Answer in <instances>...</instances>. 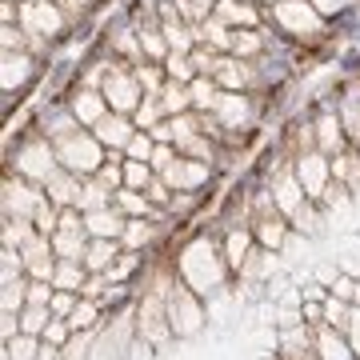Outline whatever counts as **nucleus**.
<instances>
[{
    "mask_svg": "<svg viewBox=\"0 0 360 360\" xmlns=\"http://www.w3.org/2000/svg\"><path fill=\"white\" fill-rule=\"evenodd\" d=\"M84 124H77V129L60 132V136H52V148H56V160H60V168H68V172H77V176H96L101 172V165L108 160V153H104V144L96 141V132H80Z\"/></svg>",
    "mask_w": 360,
    "mask_h": 360,
    "instance_id": "obj_1",
    "label": "nucleus"
},
{
    "mask_svg": "<svg viewBox=\"0 0 360 360\" xmlns=\"http://www.w3.org/2000/svg\"><path fill=\"white\" fill-rule=\"evenodd\" d=\"M272 20L281 32L296 40H321L324 37V16L312 8V0H276L272 4Z\"/></svg>",
    "mask_w": 360,
    "mask_h": 360,
    "instance_id": "obj_2",
    "label": "nucleus"
},
{
    "mask_svg": "<svg viewBox=\"0 0 360 360\" xmlns=\"http://www.w3.org/2000/svg\"><path fill=\"white\" fill-rule=\"evenodd\" d=\"M141 80H136V72H132L124 60H112V65H104V80H101V92L104 101H108V108L112 112H124L132 116L136 108H141Z\"/></svg>",
    "mask_w": 360,
    "mask_h": 360,
    "instance_id": "obj_3",
    "label": "nucleus"
},
{
    "mask_svg": "<svg viewBox=\"0 0 360 360\" xmlns=\"http://www.w3.org/2000/svg\"><path fill=\"white\" fill-rule=\"evenodd\" d=\"M60 168V160H56V148L49 144V136H28L20 148H16V172L25 180H32V184H49V176Z\"/></svg>",
    "mask_w": 360,
    "mask_h": 360,
    "instance_id": "obj_4",
    "label": "nucleus"
},
{
    "mask_svg": "<svg viewBox=\"0 0 360 360\" xmlns=\"http://www.w3.org/2000/svg\"><path fill=\"white\" fill-rule=\"evenodd\" d=\"M165 300H168V321H172V333L176 336H193L205 321L200 312V292H193L184 281H172L165 288Z\"/></svg>",
    "mask_w": 360,
    "mask_h": 360,
    "instance_id": "obj_5",
    "label": "nucleus"
},
{
    "mask_svg": "<svg viewBox=\"0 0 360 360\" xmlns=\"http://www.w3.org/2000/svg\"><path fill=\"white\" fill-rule=\"evenodd\" d=\"M65 20L68 16L56 0H20V28L28 37H60Z\"/></svg>",
    "mask_w": 360,
    "mask_h": 360,
    "instance_id": "obj_6",
    "label": "nucleus"
},
{
    "mask_svg": "<svg viewBox=\"0 0 360 360\" xmlns=\"http://www.w3.org/2000/svg\"><path fill=\"white\" fill-rule=\"evenodd\" d=\"M136 328H141L144 345H165L172 333V321H168V300H165V288H153V292L141 300V321H136Z\"/></svg>",
    "mask_w": 360,
    "mask_h": 360,
    "instance_id": "obj_7",
    "label": "nucleus"
},
{
    "mask_svg": "<svg viewBox=\"0 0 360 360\" xmlns=\"http://www.w3.org/2000/svg\"><path fill=\"white\" fill-rule=\"evenodd\" d=\"M296 180L304 184L312 205H321L328 184H333V160H324V153H304L296 156Z\"/></svg>",
    "mask_w": 360,
    "mask_h": 360,
    "instance_id": "obj_8",
    "label": "nucleus"
},
{
    "mask_svg": "<svg viewBox=\"0 0 360 360\" xmlns=\"http://www.w3.org/2000/svg\"><path fill=\"white\" fill-rule=\"evenodd\" d=\"M156 176H165L172 184V193H200V184H208V160H193V156L176 153V160Z\"/></svg>",
    "mask_w": 360,
    "mask_h": 360,
    "instance_id": "obj_9",
    "label": "nucleus"
},
{
    "mask_svg": "<svg viewBox=\"0 0 360 360\" xmlns=\"http://www.w3.org/2000/svg\"><path fill=\"white\" fill-rule=\"evenodd\" d=\"M345 148H352V141H348V129H345V120H340V112H324L316 120V153L340 156Z\"/></svg>",
    "mask_w": 360,
    "mask_h": 360,
    "instance_id": "obj_10",
    "label": "nucleus"
},
{
    "mask_svg": "<svg viewBox=\"0 0 360 360\" xmlns=\"http://www.w3.org/2000/svg\"><path fill=\"white\" fill-rule=\"evenodd\" d=\"M281 360H321L316 340H312L309 324H284L281 333Z\"/></svg>",
    "mask_w": 360,
    "mask_h": 360,
    "instance_id": "obj_11",
    "label": "nucleus"
},
{
    "mask_svg": "<svg viewBox=\"0 0 360 360\" xmlns=\"http://www.w3.org/2000/svg\"><path fill=\"white\" fill-rule=\"evenodd\" d=\"M92 132H96V141H101L104 148H120V153H124L129 141H132V132H136V124H132L124 112H108Z\"/></svg>",
    "mask_w": 360,
    "mask_h": 360,
    "instance_id": "obj_12",
    "label": "nucleus"
},
{
    "mask_svg": "<svg viewBox=\"0 0 360 360\" xmlns=\"http://www.w3.org/2000/svg\"><path fill=\"white\" fill-rule=\"evenodd\" d=\"M212 16H217V20H224L229 28H257L260 25L257 0H217Z\"/></svg>",
    "mask_w": 360,
    "mask_h": 360,
    "instance_id": "obj_13",
    "label": "nucleus"
},
{
    "mask_svg": "<svg viewBox=\"0 0 360 360\" xmlns=\"http://www.w3.org/2000/svg\"><path fill=\"white\" fill-rule=\"evenodd\" d=\"M72 116H77L84 129H96L104 116H108V101H104L101 89H80L72 96Z\"/></svg>",
    "mask_w": 360,
    "mask_h": 360,
    "instance_id": "obj_14",
    "label": "nucleus"
},
{
    "mask_svg": "<svg viewBox=\"0 0 360 360\" xmlns=\"http://www.w3.org/2000/svg\"><path fill=\"white\" fill-rule=\"evenodd\" d=\"M80 180H84V176L68 172V168H56V172L49 176V184H44V196H49L52 205H60V208H77Z\"/></svg>",
    "mask_w": 360,
    "mask_h": 360,
    "instance_id": "obj_15",
    "label": "nucleus"
},
{
    "mask_svg": "<svg viewBox=\"0 0 360 360\" xmlns=\"http://www.w3.org/2000/svg\"><path fill=\"white\" fill-rule=\"evenodd\" d=\"M84 224H89V236H108V240H120L124 236V224L129 217L120 208H96V212H84Z\"/></svg>",
    "mask_w": 360,
    "mask_h": 360,
    "instance_id": "obj_16",
    "label": "nucleus"
},
{
    "mask_svg": "<svg viewBox=\"0 0 360 360\" xmlns=\"http://www.w3.org/2000/svg\"><path fill=\"white\" fill-rule=\"evenodd\" d=\"M224 92H240L248 89V80H252V68H248V60H240V56H232V52H224L220 56V68L217 77H212Z\"/></svg>",
    "mask_w": 360,
    "mask_h": 360,
    "instance_id": "obj_17",
    "label": "nucleus"
},
{
    "mask_svg": "<svg viewBox=\"0 0 360 360\" xmlns=\"http://www.w3.org/2000/svg\"><path fill=\"white\" fill-rule=\"evenodd\" d=\"M120 257V240H108V236H92L89 248H84V269L89 272H108V264Z\"/></svg>",
    "mask_w": 360,
    "mask_h": 360,
    "instance_id": "obj_18",
    "label": "nucleus"
},
{
    "mask_svg": "<svg viewBox=\"0 0 360 360\" xmlns=\"http://www.w3.org/2000/svg\"><path fill=\"white\" fill-rule=\"evenodd\" d=\"M156 96H160V108H165V116L193 112V92H188V84H180V80H165V89L156 92Z\"/></svg>",
    "mask_w": 360,
    "mask_h": 360,
    "instance_id": "obj_19",
    "label": "nucleus"
},
{
    "mask_svg": "<svg viewBox=\"0 0 360 360\" xmlns=\"http://www.w3.org/2000/svg\"><path fill=\"white\" fill-rule=\"evenodd\" d=\"M112 208H120L124 217H153L156 205L148 200V193H136V188H116L112 193Z\"/></svg>",
    "mask_w": 360,
    "mask_h": 360,
    "instance_id": "obj_20",
    "label": "nucleus"
},
{
    "mask_svg": "<svg viewBox=\"0 0 360 360\" xmlns=\"http://www.w3.org/2000/svg\"><path fill=\"white\" fill-rule=\"evenodd\" d=\"M248 240H252V236H248L245 229H232L229 236H224V269L229 272H240L245 260L252 257V252H248Z\"/></svg>",
    "mask_w": 360,
    "mask_h": 360,
    "instance_id": "obj_21",
    "label": "nucleus"
},
{
    "mask_svg": "<svg viewBox=\"0 0 360 360\" xmlns=\"http://www.w3.org/2000/svg\"><path fill=\"white\" fill-rule=\"evenodd\" d=\"M316 352H321V360H348V340L345 333H336L333 324H321V333H316Z\"/></svg>",
    "mask_w": 360,
    "mask_h": 360,
    "instance_id": "obj_22",
    "label": "nucleus"
},
{
    "mask_svg": "<svg viewBox=\"0 0 360 360\" xmlns=\"http://www.w3.org/2000/svg\"><path fill=\"white\" fill-rule=\"evenodd\" d=\"M89 281V269H84V260H56V276L52 284L56 288H68V292H80Z\"/></svg>",
    "mask_w": 360,
    "mask_h": 360,
    "instance_id": "obj_23",
    "label": "nucleus"
},
{
    "mask_svg": "<svg viewBox=\"0 0 360 360\" xmlns=\"http://www.w3.org/2000/svg\"><path fill=\"white\" fill-rule=\"evenodd\" d=\"M108 205H112V188H104L96 176H89V184L77 196V208L80 212H96V208H108Z\"/></svg>",
    "mask_w": 360,
    "mask_h": 360,
    "instance_id": "obj_24",
    "label": "nucleus"
},
{
    "mask_svg": "<svg viewBox=\"0 0 360 360\" xmlns=\"http://www.w3.org/2000/svg\"><path fill=\"white\" fill-rule=\"evenodd\" d=\"M32 72V56L28 52H4V89L13 92V84H25V77Z\"/></svg>",
    "mask_w": 360,
    "mask_h": 360,
    "instance_id": "obj_25",
    "label": "nucleus"
},
{
    "mask_svg": "<svg viewBox=\"0 0 360 360\" xmlns=\"http://www.w3.org/2000/svg\"><path fill=\"white\" fill-rule=\"evenodd\" d=\"M120 240H124V248H136V252H141L148 240H156V224L148 217H132L129 224H124V236H120Z\"/></svg>",
    "mask_w": 360,
    "mask_h": 360,
    "instance_id": "obj_26",
    "label": "nucleus"
},
{
    "mask_svg": "<svg viewBox=\"0 0 360 360\" xmlns=\"http://www.w3.org/2000/svg\"><path fill=\"white\" fill-rule=\"evenodd\" d=\"M188 92H193V108H200V112H208V108H217V101H220V84L212 77H196L193 84H188Z\"/></svg>",
    "mask_w": 360,
    "mask_h": 360,
    "instance_id": "obj_27",
    "label": "nucleus"
},
{
    "mask_svg": "<svg viewBox=\"0 0 360 360\" xmlns=\"http://www.w3.org/2000/svg\"><path fill=\"white\" fill-rule=\"evenodd\" d=\"M101 300H89V296H80V304L72 309V316H68V324H72V333H92L96 328V316H101Z\"/></svg>",
    "mask_w": 360,
    "mask_h": 360,
    "instance_id": "obj_28",
    "label": "nucleus"
},
{
    "mask_svg": "<svg viewBox=\"0 0 360 360\" xmlns=\"http://www.w3.org/2000/svg\"><path fill=\"white\" fill-rule=\"evenodd\" d=\"M136 269H141V252H136V248H124V252L108 264V272H104V276H108V284H124Z\"/></svg>",
    "mask_w": 360,
    "mask_h": 360,
    "instance_id": "obj_29",
    "label": "nucleus"
},
{
    "mask_svg": "<svg viewBox=\"0 0 360 360\" xmlns=\"http://www.w3.org/2000/svg\"><path fill=\"white\" fill-rule=\"evenodd\" d=\"M40 356V336H13V340H4V360H37Z\"/></svg>",
    "mask_w": 360,
    "mask_h": 360,
    "instance_id": "obj_30",
    "label": "nucleus"
},
{
    "mask_svg": "<svg viewBox=\"0 0 360 360\" xmlns=\"http://www.w3.org/2000/svg\"><path fill=\"white\" fill-rule=\"evenodd\" d=\"M156 168L148 165V160H129L124 156V188H136V193H144L148 184H153Z\"/></svg>",
    "mask_w": 360,
    "mask_h": 360,
    "instance_id": "obj_31",
    "label": "nucleus"
},
{
    "mask_svg": "<svg viewBox=\"0 0 360 360\" xmlns=\"http://www.w3.org/2000/svg\"><path fill=\"white\" fill-rule=\"evenodd\" d=\"M260 49H264V40H260L257 28H232V56L248 60V56H257Z\"/></svg>",
    "mask_w": 360,
    "mask_h": 360,
    "instance_id": "obj_32",
    "label": "nucleus"
},
{
    "mask_svg": "<svg viewBox=\"0 0 360 360\" xmlns=\"http://www.w3.org/2000/svg\"><path fill=\"white\" fill-rule=\"evenodd\" d=\"M165 77L168 80H180V84H193L196 68H193V60H188V52H168V56H165Z\"/></svg>",
    "mask_w": 360,
    "mask_h": 360,
    "instance_id": "obj_33",
    "label": "nucleus"
},
{
    "mask_svg": "<svg viewBox=\"0 0 360 360\" xmlns=\"http://www.w3.org/2000/svg\"><path fill=\"white\" fill-rule=\"evenodd\" d=\"M49 321H52V312L40 309V304H25L20 309V333H28V336H44Z\"/></svg>",
    "mask_w": 360,
    "mask_h": 360,
    "instance_id": "obj_34",
    "label": "nucleus"
},
{
    "mask_svg": "<svg viewBox=\"0 0 360 360\" xmlns=\"http://www.w3.org/2000/svg\"><path fill=\"white\" fill-rule=\"evenodd\" d=\"M32 224H37V232H44V236H52V232L60 229V205H52L49 196L37 205V212H32Z\"/></svg>",
    "mask_w": 360,
    "mask_h": 360,
    "instance_id": "obj_35",
    "label": "nucleus"
},
{
    "mask_svg": "<svg viewBox=\"0 0 360 360\" xmlns=\"http://www.w3.org/2000/svg\"><path fill=\"white\" fill-rule=\"evenodd\" d=\"M153 153H156V136L148 129H136L129 148H124V156H129V160H153Z\"/></svg>",
    "mask_w": 360,
    "mask_h": 360,
    "instance_id": "obj_36",
    "label": "nucleus"
},
{
    "mask_svg": "<svg viewBox=\"0 0 360 360\" xmlns=\"http://www.w3.org/2000/svg\"><path fill=\"white\" fill-rule=\"evenodd\" d=\"M324 324H333L336 333H348V300H336V296H328L324 300Z\"/></svg>",
    "mask_w": 360,
    "mask_h": 360,
    "instance_id": "obj_37",
    "label": "nucleus"
},
{
    "mask_svg": "<svg viewBox=\"0 0 360 360\" xmlns=\"http://www.w3.org/2000/svg\"><path fill=\"white\" fill-rule=\"evenodd\" d=\"M77 304H80V292H68V288H56V292H52V304H49V312H52V316H60V321H68Z\"/></svg>",
    "mask_w": 360,
    "mask_h": 360,
    "instance_id": "obj_38",
    "label": "nucleus"
},
{
    "mask_svg": "<svg viewBox=\"0 0 360 360\" xmlns=\"http://www.w3.org/2000/svg\"><path fill=\"white\" fill-rule=\"evenodd\" d=\"M72 336H77V333H72V324H68V321H60V316H52V321H49V328H44V336H40V340H49V345L65 348L68 340H72Z\"/></svg>",
    "mask_w": 360,
    "mask_h": 360,
    "instance_id": "obj_39",
    "label": "nucleus"
},
{
    "mask_svg": "<svg viewBox=\"0 0 360 360\" xmlns=\"http://www.w3.org/2000/svg\"><path fill=\"white\" fill-rule=\"evenodd\" d=\"M144 193H148V200H153L156 208H168V205H172V184H168L165 176H153V184H148Z\"/></svg>",
    "mask_w": 360,
    "mask_h": 360,
    "instance_id": "obj_40",
    "label": "nucleus"
},
{
    "mask_svg": "<svg viewBox=\"0 0 360 360\" xmlns=\"http://www.w3.org/2000/svg\"><path fill=\"white\" fill-rule=\"evenodd\" d=\"M52 292H56V284H49V281H28V304L49 309V304H52Z\"/></svg>",
    "mask_w": 360,
    "mask_h": 360,
    "instance_id": "obj_41",
    "label": "nucleus"
},
{
    "mask_svg": "<svg viewBox=\"0 0 360 360\" xmlns=\"http://www.w3.org/2000/svg\"><path fill=\"white\" fill-rule=\"evenodd\" d=\"M172 160H176V144H156V153H153V160H148V165H153L156 172H165Z\"/></svg>",
    "mask_w": 360,
    "mask_h": 360,
    "instance_id": "obj_42",
    "label": "nucleus"
},
{
    "mask_svg": "<svg viewBox=\"0 0 360 360\" xmlns=\"http://www.w3.org/2000/svg\"><path fill=\"white\" fill-rule=\"evenodd\" d=\"M352 292H356V281H352V276H336V281H333V296H336V300H348V304H352Z\"/></svg>",
    "mask_w": 360,
    "mask_h": 360,
    "instance_id": "obj_43",
    "label": "nucleus"
},
{
    "mask_svg": "<svg viewBox=\"0 0 360 360\" xmlns=\"http://www.w3.org/2000/svg\"><path fill=\"white\" fill-rule=\"evenodd\" d=\"M304 324H309V328H321L324 324V304L321 300H309V304H304Z\"/></svg>",
    "mask_w": 360,
    "mask_h": 360,
    "instance_id": "obj_44",
    "label": "nucleus"
},
{
    "mask_svg": "<svg viewBox=\"0 0 360 360\" xmlns=\"http://www.w3.org/2000/svg\"><path fill=\"white\" fill-rule=\"evenodd\" d=\"M312 8H316V13H321L324 20H328V16H333L336 8H340V0H312Z\"/></svg>",
    "mask_w": 360,
    "mask_h": 360,
    "instance_id": "obj_45",
    "label": "nucleus"
},
{
    "mask_svg": "<svg viewBox=\"0 0 360 360\" xmlns=\"http://www.w3.org/2000/svg\"><path fill=\"white\" fill-rule=\"evenodd\" d=\"M193 4H196L205 16H212V8H217V0H193Z\"/></svg>",
    "mask_w": 360,
    "mask_h": 360,
    "instance_id": "obj_46",
    "label": "nucleus"
},
{
    "mask_svg": "<svg viewBox=\"0 0 360 360\" xmlns=\"http://www.w3.org/2000/svg\"><path fill=\"white\" fill-rule=\"evenodd\" d=\"M356 148H360V144H356Z\"/></svg>",
    "mask_w": 360,
    "mask_h": 360,
    "instance_id": "obj_47",
    "label": "nucleus"
},
{
    "mask_svg": "<svg viewBox=\"0 0 360 360\" xmlns=\"http://www.w3.org/2000/svg\"><path fill=\"white\" fill-rule=\"evenodd\" d=\"M276 360H281V356H276Z\"/></svg>",
    "mask_w": 360,
    "mask_h": 360,
    "instance_id": "obj_48",
    "label": "nucleus"
}]
</instances>
